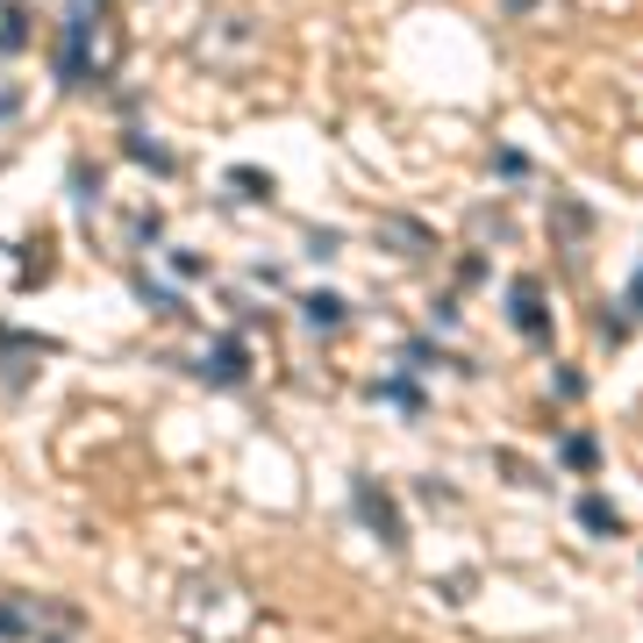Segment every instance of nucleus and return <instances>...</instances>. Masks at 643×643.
<instances>
[{
    "mask_svg": "<svg viewBox=\"0 0 643 643\" xmlns=\"http://www.w3.org/2000/svg\"><path fill=\"white\" fill-rule=\"evenodd\" d=\"M172 615H179V629H187L193 643H237L243 629H251V593H243L237 579H187Z\"/></svg>",
    "mask_w": 643,
    "mask_h": 643,
    "instance_id": "f257e3e1",
    "label": "nucleus"
},
{
    "mask_svg": "<svg viewBox=\"0 0 643 643\" xmlns=\"http://www.w3.org/2000/svg\"><path fill=\"white\" fill-rule=\"evenodd\" d=\"M187 51H193V65H207V72H243L257 58V22L251 15H222L215 8V15L193 29Z\"/></svg>",
    "mask_w": 643,
    "mask_h": 643,
    "instance_id": "f03ea898",
    "label": "nucleus"
},
{
    "mask_svg": "<svg viewBox=\"0 0 643 643\" xmlns=\"http://www.w3.org/2000/svg\"><path fill=\"white\" fill-rule=\"evenodd\" d=\"M351 508L373 522L379 543H393V551L407 543V529H401V515H393V501H387V487H379V479H357V487H351Z\"/></svg>",
    "mask_w": 643,
    "mask_h": 643,
    "instance_id": "7ed1b4c3",
    "label": "nucleus"
},
{
    "mask_svg": "<svg viewBox=\"0 0 643 643\" xmlns=\"http://www.w3.org/2000/svg\"><path fill=\"white\" fill-rule=\"evenodd\" d=\"M508 307H515V329H522V337L551 343V315H543V293H537V279H508Z\"/></svg>",
    "mask_w": 643,
    "mask_h": 643,
    "instance_id": "20e7f679",
    "label": "nucleus"
},
{
    "mask_svg": "<svg viewBox=\"0 0 643 643\" xmlns=\"http://www.w3.org/2000/svg\"><path fill=\"white\" fill-rule=\"evenodd\" d=\"M551 229H558V251H565V257H579V251L593 243V215H587L579 201H558V207H551Z\"/></svg>",
    "mask_w": 643,
    "mask_h": 643,
    "instance_id": "39448f33",
    "label": "nucleus"
},
{
    "mask_svg": "<svg viewBox=\"0 0 643 643\" xmlns=\"http://www.w3.org/2000/svg\"><path fill=\"white\" fill-rule=\"evenodd\" d=\"M207 379H215V387H243V379H251V351H243L237 337H222L215 351H207Z\"/></svg>",
    "mask_w": 643,
    "mask_h": 643,
    "instance_id": "423d86ee",
    "label": "nucleus"
},
{
    "mask_svg": "<svg viewBox=\"0 0 643 643\" xmlns=\"http://www.w3.org/2000/svg\"><path fill=\"white\" fill-rule=\"evenodd\" d=\"M379 237H387L401 257H429V251H437V229H429V222H407V215H387Z\"/></svg>",
    "mask_w": 643,
    "mask_h": 643,
    "instance_id": "0eeeda50",
    "label": "nucleus"
},
{
    "mask_svg": "<svg viewBox=\"0 0 643 643\" xmlns=\"http://www.w3.org/2000/svg\"><path fill=\"white\" fill-rule=\"evenodd\" d=\"M579 522H587L593 537H622V515H615V501H601V493H579Z\"/></svg>",
    "mask_w": 643,
    "mask_h": 643,
    "instance_id": "6e6552de",
    "label": "nucleus"
},
{
    "mask_svg": "<svg viewBox=\"0 0 643 643\" xmlns=\"http://www.w3.org/2000/svg\"><path fill=\"white\" fill-rule=\"evenodd\" d=\"M565 465H572V472H601V443L593 437H565Z\"/></svg>",
    "mask_w": 643,
    "mask_h": 643,
    "instance_id": "1a4fd4ad",
    "label": "nucleus"
},
{
    "mask_svg": "<svg viewBox=\"0 0 643 643\" xmlns=\"http://www.w3.org/2000/svg\"><path fill=\"white\" fill-rule=\"evenodd\" d=\"M307 322H315V329H337V322H343V301H337V293H307Z\"/></svg>",
    "mask_w": 643,
    "mask_h": 643,
    "instance_id": "9d476101",
    "label": "nucleus"
},
{
    "mask_svg": "<svg viewBox=\"0 0 643 643\" xmlns=\"http://www.w3.org/2000/svg\"><path fill=\"white\" fill-rule=\"evenodd\" d=\"M22 43H29V15L8 8V15H0V51H22Z\"/></svg>",
    "mask_w": 643,
    "mask_h": 643,
    "instance_id": "9b49d317",
    "label": "nucleus"
},
{
    "mask_svg": "<svg viewBox=\"0 0 643 643\" xmlns=\"http://www.w3.org/2000/svg\"><path fill=\"white\" fill-rule=\"evenodd\" d=\"M229 193H243V201H272V179H265V172H229Z\"/></svg>",
    "mask_w": 643,
    "mask_h": 643,
    "instance_id": "f8f14e48",
    "label": "nucleus"
},
{
    "mask_svg": "<svg viewBox=\"0 0 643 643\" xmlns=\"http://www.w3.org/2000/svg\"><path fill=\"white\" fill-rule=\"evenodd\" d=\"M129 151H136V157H143V165H151V172H172V157H165V151H157L151 136H129Z\"/></svg>",
    "mask_w": 643,
    "mask_h": 643,
    "instance_id": "ddd939ff",
    "label": "nucleus"
},
{
    "mask_svg": "<svg viewBox=\"0 0 643 643\" xmlns=\"http://www.w3.org/2000/svg\"><path fill=\"white\" fill-rule=\"evenodd\" d=\"M387 393H393V401H401V407H415V415H423V407H429V401H423V387H415V379H393Z\"/></svg>",
    "mask_w": 643,
    "mask_h": 643,
    "instance_id": "4468645a",
    "label": "nucleus"
},
{
    "mask_svg": "<svg viewBox=\"0 0 643 643\" xmlns=\"http://www.w3.org/2000/svg\"><path fill=\"white\" fill-rule=\"evenodd\" d=\"M22 629H29V608H15V601H8V608H0V636H22Z\"/></svg>",
    "mask_w": 643,
    "mask_h": 643,
    "instance_id": "2eb2a0df",
    "label": "nucleus"
},
{
    "mask_svg": "<svg viewBox=\"0 0 643 643\" xmlns=\"http://www.w3.org/2000/svg\"><path fill=\"white\" fill-rule=\"evenodd\" d=\"M172 272H179V279H201V272H207V257H193V251H172Z\"/></svg>",
    "mask_w": 643,
    "mask_h": 643,
    "instance_id": "dca6fc26",
    "label": "nucleus"
},
{
    "mask_svg": "<svg viewBox=\"0 0 643 643\" xmlns=\"http://www.w3.org/2000/svg\"><path fill=\"white\" fill-rule=\"evenodd\" d=\"M51 643H65V636H51Z\"/></svg>",
    "mask_w": 643,
    "mask_h": 643,
    "instance_id": "f3484780",
    "label": "nucleus"
}]
</instances>
